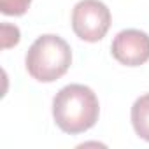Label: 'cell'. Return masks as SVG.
<instances>
[{
    "label": "cell",
    "instance_id": "obj_1",
    "mask_svg": "<svg viewBox=\"0 0 149 149\" xmlns=\"http://www.w3.org/2000/svg\"><path fill=\"white\" fill-rule=\"evenodd\" d=\"M100 114V104L95 91L84 84H68L61 88L53 98V118L56 126L77 135L95 126Z\"/></svg>",
    "mask_w": 149,
    "mask_h": 149
},
{
    "label": "cell",
    "instance_id": "obj_2",
    "mask_svg": "<svg viewBox=\"0 0 149 149\" xmlns=\"http://www.w3.org/2000/svg\"><path fill=\"white\" fill-rule=\"evenodd\" d=\"M25 65L39 83H54L63 77L72 65V51L65 39L54 33L40 35L28 49Z\"/></svg>",
    "mask_w": 149,
    "mask_h": 149
},
{
    "label": "cell",
    "instance_id": "obj_3",
    "mask_svg": "<svg viewBox=\"0 0 149 149\" xmlns=\"http://www.w3.org/2000/svg\"><path fill=\"white\" fill-rule=\"evenodd\" d=\"M111 11L100 0H81L72 9V30L84 42H98L111 28Z\"/></svg>",
    "mask_w": 149,
    "mask_h": 149
},
{
    "label": "cell",
    "instance_id": "obj_4",
    "mask_svg": "<svg viewBox=\"0 0 149 149\" xmlns=\"http://www.w3.org/2000/svg\"><path fill=\"white\" fill-rule=\"evenodd\" d=\"M111 53L121 65L140 67L149 60V35L135 28L121 30L111 44Z\"/></svg>",
    "mask_w": 149,
    "mask_h": 149
},
{
    "label": "cell",
    "instance_id": "obj_5",
    "mask_svg": "<svg viewBox=\"0 0 149 149\" xmlns=\"http://www.w3.org/2000/svg\"><path fill=\"white\" fill-rule=\"evenodd\" d=\"M132 125L135 133L149 142V93L139 97L132 105Z\"/></svg>",
    "mask_w": 149,
    "mask_h": 149
},
{
    "label": "cell",
    "instance_id": "obj_6",
    "mask_svg": "<svg viewBox=\"0 0 149 149\" xmlns=\"http://www.w3.org/2000/svg\"><path fill=\"white\" fill-rule=\"evenodd\" d=\"M32 0H0V11L6 16H23Z\"/></svg>",
    "mask_w": 149,
    "mask_h": 149
},
{
    "label": "cell",
    "instance_id": "obj_7",
    "mask_svg": "<svg viewBox=\"0 0 149 149\" xmlns=\"http://www.w3.org/2000/svg\"><path fill=\"white\" fill-rule=\"evenodd\" d=\"M19 42V30L18 26L2 25V47L7 49L11 46H16Z\"/></svg>",
    "mask_w": 149,
    "mask_h": 149
}]
</instances>
